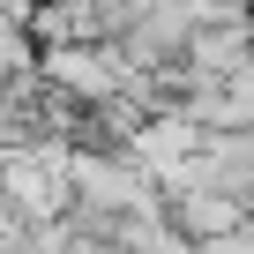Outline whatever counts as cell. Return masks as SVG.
<instances>
[{"instance_id":"obj_1","label":"cell","mask_w":254,"mask_h":254,"mask_svg":"<svg viewBox=\"0 0 254 254\" xmlns=\"http://www.w3.org/2000/svg\"><path fill=\"white\" fill-rule=\"evenodd\" d=\"M67 157H75V142H60V135L15 142V150H8V165H0V194H8L30 224H38V217H67V209H75Z\"/></svg>"},{"instance_id":"obj_2","label":"cell","mask_w":254,"mask_h":254,"mask_svg":"<svg viewBox=\"0 0 254 254\" xmlns=\"http://www.w3.org/2000/svg\"><path fill=\"white\" fill-rule=\"evenodd\" d=\"M202 23H217L209 0H150V8L120 30V53L135 67H150V75H172L180 82V60H187V45H194Z\"/></svg>"},{"instance_id":"obj_3","label":"cell","mask_w":254,"mask_h":254,"mask_svg":"<svg viewBox=\"0 0 254 254\" xmlns=\"http://www.w3.org/2000/svg\"><path fill=\"white\" fill-rule=\"evenodd\" d=\"M127 67H135V60L120 53V38H90V45H45V53H38V75H45L53 90L82 97V105H97V97H120Z\"/></svg>"},{"instance_id":"obj_4","label":"cell","mask_w":254,"mask_h":254,"mask_svg":"<svg viewBox=\"0 0 254 254\" xmlns=\"http://www.w3.org/2000/svg\"><path fill=\"white\" fill-rule=\"evenodd\" d=\"M247 67H254V15H217V23L194 30V45H187V60H180V82H187V75L232 82V75H247Z\"/></svg>"},{"instance_id":"obj_5","label":"cell","mask_w":254,"mask_h":254,"mask_svg":"<svg viewBox=\"0 0 254 254\" xmlns=\"http://www.w3.org/2000/svg\"><path fill=\"white\" fill-rule=\"evenodd\" d=\"M172 224L187 232V247H202V239H224V232L254 224V202H239L224 187H187V194H172Z\"/></svg>"},{"instance_id":"obj_6","label":"cell","mask_w":254,"mask_h":254,"mask_svg":"<svg viewBox=\"0 0 254 254\" xmlns=\"http://www.w3.org/2000/svg\"><path fill=\"white\" fill-rule=\"evenodd\" d=\"M30 38L38 45H90V38H112V23L90 0H45V8H30Z\"/></svg>"},{"instance_id":"obj_7","label":"cell","mask_w":254,"mask_h":254,"mask_svg":"<svg viewBox=\"0 0 254 254\" xmlns=\"http://www.w3.org/2000/svg\"><path fill=\"white\" fill-rule=\"evenodd\" d=\"M38 38H30V0H0V75H23L38 67Z\"/></svg>"},{"instance_id":"obj_8","label":"cell","mask_w":254,"mask_h":254,"mask_svg":"<svg viewBox=\"0 0 254 254\" xmlns=\"http://www.w3.org/2000/svg\"><path fill=\"white\" fill-rule=\"evenodd\" d=\"M30 8H45V0H30Z\"/></svg>"}]
</instances>
